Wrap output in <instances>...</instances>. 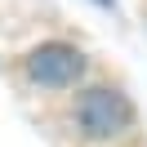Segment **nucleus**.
<instances>
[{
	"mask_svg": "<svg viewBox=\"0 0 147 147\" xmlns=\"http://www.w3.org/2000/svg\"><path fill=\"white\" fill-rule=\"evenodd\" d=\"M80 71H85V54L63 45V40H49V45L27 54V76L40 85H71Z\"/></svg>",
	"mask_w": 147,
	"mask_h": 147,
	"instance_id": "nucleus-2",
	"label": "nucleus"
},
{
	"mask_svg": "<svg viewBox=\"0 0 147 147\" xmlns=\"http://www.w3.org/2000/svg\"><path fill=\"white\" fill-rule=\"evenodd\" d=\"M129 98L120 89H107V85H98V89H85L80 102H76V120H80V129L89 138H111L120 134V129L129 125Z\"/></svg>",
	"mask_w": 147,
	"mask_h": 147,
	"instance_id": "nucleus-1",
	"label": "nucleus"
}]
</instances>
